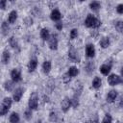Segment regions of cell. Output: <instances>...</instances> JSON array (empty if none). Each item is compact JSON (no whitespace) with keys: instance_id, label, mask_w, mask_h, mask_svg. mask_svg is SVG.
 <instances>
[{"instance_id":"52a82bcc","label":"cell","mask_w":123,"mask_h":123,"mask_svg":"<svg viewBox=\"0 0 123 123\" xmlns=\"http://www.w3.org/2000/svg\"><path fill=\"white\" fill-rule=\"evenodd\" d=\"M71 107H72V101H71V99L68 98V97H64L63 100H62V102H61L62 111L63 112H67Z\"/></svg>"},{"instance_id":"e575fe53","label":"cell","mask_w":123,"mask_h":123,"mask_svg":"<svg viewBox=\"0 0 123 123\" xmlns=\"http://www.w3.org/2000/svg\"><path fill=\"white\" fill-rule=\"evenodd\" d=\"M56 112H54V111H52V112H50V120H52V121H54V120H56Z\"/></svg>"},{"instance_id":"9c48e42d","label":"cell","mask_w":123,"mask_h":123,"mask_svg":"<svg viewBox=\"0 0 123 123\" xmlns=\"http://www.w3.org/2000/svg\"><path fill=\"white\" fill-rule=\"evenodd\" d=\"M24 94V89L22 87H16L12 91V100L14 102H19Z\"/></svg>"},{"instance_id":"f546056e","label":"cell","mask_w":123,"mask_h":123,"mask_svg":"<svg viewBox=\"0 0 123 123\" xmlns=\"http://www.w3.org/2000/svg\"><path fill=\"white\" fill-rule=\"evenodd\" d=\"M32 115H33L32 110L28 108V109H27V110L24 111V117H25V119H27V120H30V119L32 118Z\"/></svg>"},{"instance_id":"ffe728a7","label":"cell","mask_w":123,"mask_h":123,"mask_svg":"<svg viewBox=\"0 0 123 123\" xmlns=\"http://www.w3.org/2000/svg\"><path fill=\"white\" fill-rule=\"evenodd\" d=\"M1 60H2V63H3V64H8V63L10 62L11 54H10V52H9L8 50H4V51H3Z\"/></svg>"},{"instance_id":"8992f818","label":"cell","mask_w":123,"mask_h":123,"mask_svg":"<svg viewBox=\"0 0 123 123\" xmlns=\"http://www.w3.org/2000/svg\"><path fill=\"white\" fill-rule=\"evenodd\" d=\"M58 46H59V39H58V36L56 34H52L50 38L48 39V47L53 50V51H56L58 49Z\"/></svg>"},{"instance_id":"5bb4252c","label":"cell","mask_w":123,"mask_h":123,"mask_svg":"<svg viewBox=\"0 0 123 123\" xmlns=\"http://www.w3.org/2000/svg\"><path fill=\"white\" fill-rule=\"evenodd\" d=\"M99 70H100V72H101L103 75L109 76V75H110V72H111V63H103V64L100 66Z\"/></svg>"},{"instance_id":"484cf974","label":"cell","mask_w":123,"mask_h":123,"mask_svg":"<svg viewBox=\"0 0 123 123\" xmlns=\"http://www.w3.org/2000/svg\"><path fill=\"white\" fill-rule=\"evenodd\" d=\"M114 28L118 33H123V20H117L114 22Z\"/></svg>"},{"instance_id":"44dd1931","label":"cell","mask_w":123,"mask_h":123,"mask_svg":"<svg viewBox=\"0 0 123 123\" xmlns=\"http://www.w3.org/2000/svg\"><path fill=\"white\" fill-rule=\"evenodd\" d=\"M99 44H100V47L103 48V49H106L108 48L110 45H111V40H110V37H104L101 38V40L99 41Z\"/></svg>"},{"instance_id":"e0dca14e","label":"cell","mask_w":123,"mask_h":123,"mask_svg":"<svg viewBox=\"0 0 123 123\" xmlns=\"http://www.w3.org/2000/svg\"><path fill=\"white\" fill-rule=\"evenodd\" d=\"M17 12L15 10H12L9 12V15H8V22L10 24H13L15 23V21L17 20Z\"/></svg>"},{"instance_id":"30bf717a","label":"cell","mask_w":123,"mask_h":123,"mask_svg":"<svg viewBox=\"0 0 123 123\" xmlns=\"http://www.w3.org/2000/svg\"><path fill=\"white\" fill-rule=\"evenodd\" d=\"M95 53H96V50H95V47L93 44L91 43H88L86 45V56L87 58H94L95 57Z\"/></svg>"},{"instance_id":"836d02e7","label":"cell","mask_w":123,"mask_h":123,"mask_svg":"<svg viewBox=\"0 0 123 123\" xmlns=\"http://www.w3.org/2000/svg\"><path fill=\"white\" fill-rule=\"evenodd\" d=\"M6 4H7V1H6V0H2V1L0 2V8H1L2 10H4V9L6 8Z\"/></svg>"},{"instance_id":"8fae6325","label":"cell","mask_w":123,"mask_h":123,"mask_svg":"<svg viewBox=\"0 0 123 123\" xmlns=\"http://www.w3.org/2000/svg\"><path fill=\"white\" fill-rule=\"evenodd\" d=\"M8 42H9L10 46H11L15 52H19V51H20V46H19L18 40L16 39L15 37H11L8 39Z\"/></svg>"},{"instance_id":"d6a6232c","label":"cell","mask_w":123,"mask_h":123,"mask_svg":"<svg viewBox=\"0 0 123 123\" xmlns=\"http://www.w3.org/2000/svg\"><path fill=\"white\" fill-rule=\"evenodd\" d=\"M55 27H56V29H57L58 31H62V28H63V25H62V22H61V21H59V22H57V23L55 24Z\"/></svg>"},{"instance_id":"4316f807","label":"cell","mask_w":123,"mask_h":123,"mask_svg":"<svg viewBox=\"0 0 123 123\" xmlns=\"http://www.w3.org/2000/svg\"><path fill=\"white\" fill-rule=\"evenodd\" d=\"M13 82L11 80V81H6L5 83H4V85H3V86H4V88L7 90V91H11V90H12L13 89Z\"/></svg>"},{"instance_id":"277c9868","label":"cell","mask_w":123,"mask_h":123,"mask_svg":"<svg viewBox=\"0 0 123 123\" xmlns=\"http://www.w3.org/2000/svg\"><path fill=\"white\" fill-rule=\"evenodd\" d=\"M108 84L111 86H114L123 84V79L117 74H110L108 76Z\"/></svg>"},{"instance_id":"7c38bea8","label":"cell","mask_w":123,"mask_h":123,"mask_svg":"<svg viewBox=\"0 0 123 123\" xmlns=\"http://www.w3.org/2000/svg\"><path fill=\"white\" fill-rule=\"evenodd\" d=\"M117 96H118L117 91H116L115 89H111V90H110V91L108 92V94H107V96H106V101H107L108 103H113V102L116 100Z\"/></svg>"},{"instance_id":"cb8c5ba5","label":"cell","mask_w":123,"mask_h":123,"mask_svg":"<svg viewBox=\"0 0 123 123\" xmlns=\"http://www.w3.org/2000/svg\"><path fill=\"white\" fill-rule=\"evenodd\" d=\"M89 9L93 12H98L101 9V3L98 1H92L89 3Z\"/></svg>"},{"instance_id":"8d00e7d4","label":"cell","mask_w":123,"mask_h":123,"mask_svg":"<svg viewBox=\"0 0 123 123\" xmlns=\"http://www.w3.org/2000/svg\"><path fill=\"white\" fill-rule=\"evenodd\" d=\"M120 74H121V77H123V66H122L121 69H120Z\"/></svg>"},{"instance_id":"6da1fadb","label":"cell","mask_w":123,"mask_h":123,"mask_svg":"<svg viewBox=\"0 0 123 123\" xmlns=\"http://www.w3.org/2000/svg\"><path fill=\"white\" fill-rule=\"evenodd\" d=\"M85 26L87 27V28H92V29L98 28V27L101 26V20L98 19L93 14L88 13L86 15V19H85Z\"/></svg>"},{"instance_id":"4dcf8cb0","label":"cell","mask_w":123,"mask_h":123,"mask_svg":"<svg viewBox=\"0 0 123 123\" xmlns=\"http://www.w3.org/2000/svg\"><path fill=\"white\" fill-rule=\"evenodd\" d=\"M93 68H94V65H93V63H92L91 62H89L86 63V71H87L88 73L92 72V71H93Z\"/></svg>"},{"instance_id":"ac0fdd59","label":"cell","mask_w":123,"mask_h":123,"mask_svg":"<svg viewBox=\"0 0 123 123\" xmlns=\"http://www.w3.org/2000/svg\"><path fill=\"white\" fill-rule=\"evenodd\" d=\"M39 36H40V37L42 38V40L48 41V39H49L50 37H51V34H50V32H49V30H48L47 28H42V29L40 30Z\"/></svg>"},{"instance_id":"d6986e66","label":"cell","mask_w":123,"mask_h":123,"mask_svg":"<svg viewBox=\"0 0 123 123\" xmlns=\"http://www.w3.org/2000/svg\"><path fill=\"white\" fill-rule=\"evenodd\" d=\"M79 74V69L76 67V66H70L66 72V75L69 77V78H74L76 77L77 75Z\"/></svg>"},{"instance_id":"d4e9b609","label":"cell","mask_w":123,"mask_h":123,"mask_svg":"<svg viewBox=\"0 0 123 123\" xmlns=\"http://www.w3.org/2000/svg\"><path fill=\"white\" fill-rule=\"evenodd\" d=\"M9 30H10V26L8 24L7 21H3L2 24H1V33L3 36H7L8 33H9Z\"/></svg>"},{"instance_id":"d590c367","label":"cell","mask_w":123,"mask_h":123,"mask_svg":"<svg viewBox=\"0 0 123 123\" xmlns=\"http://www.w3.org/2000/svg\"><path fill=\"white\" fill-rule=\"evenodd\" d=\"M118 105H119V107H120V108H122V109H123V98H122V99L119 101Z\"/></svg>"},{"instance_id":"3957f363","label":"cell","mask_w":123,"mask_h":123,"mask_svg":"<svg viewBox=\"0 0 123 123\" xmlns=\"http://www.w3.org/2000/svg\"><path fill=\"white\" fill-rule=\"evenodd\" d=\"M38 107V96L36 92H33L28 100V108L31 109L32 111L37 110Z\"/></svg>"},{"instance_id":"7402d4cb","label":"cell","mask_w":123,"mask_h":123,"mask_svg":"<svg viewBox=\"0 0 123 123\" xmlns=\"http://www.w3.org/2000/svg\"><path fill=\"white\" fill-rule=\"evenodd\" d=\"M91 85H92V87L95 88V89L100 88L101 86H102V79L100 77H98V76L94 77L93 80H92V82H91Z\"/></svg>"},{"instance_id":"603a6c76","label":"cell","mask_w":123,"mask_h":123,"mask_svg":"<svg viewBox=\"0 0 123 123\" xmlns=\"http://www.w3.org/2000/svg\"><path fill=\"white\" fill-rule=\"evenodd\" d=\"M9 121H10V123H18L20 121L19 114L17 112H15V111L12 112L10 114V116H9Z\"/></svg>"},{"instance_id":"2e32d148","label":"cell","mask_w":123,"mask_h":123,"mask_svg":"<svg viewBox=\"0 0 123 123\" xmlns=\"http://www.w3.org/2000/svg\"><path fill=\"white\" fill-rule=\"evenodd\" d=\"M37 67V59H31L27 64V68H28V71L31 73V72H34Z\"/></svg>"},{"instance_id":"4fadbf2b","label":"cell","mask_w":123,"mask_h":123,"mask_svg":"<svg viewBox=\"0 0 123 123\" xmlns=\"http://www.w3.org/2000/svg\"><path fill=\"white\" fill-rule=\"evenodd\" d=\"M50 18H51L52 21L59 22V21L62 19V13H61V12H60L58 9L52 10V12H51V13H50Z\"/></svg>"},{"instance_id":"ba28073f","label":"cell","mask_w":123,"mask_h":123,"mask_svg":"<svg viewBox=\"0 0 123 123\" xmlns=\"http://www.w3.org/2000/svg\"><path fill=\"white\" fill-rule=\"evenodd\" d=\"M68 58L70 61H72L73 62H80V58L78 56V52L76 51V49L74 47H70L68 49Z\"/></svg>"},{"instance_id":"5b68a950","label":"cell","mask_w":123,"mask_h":123,"mask_svg":"<svg viewBox=\"0 0 123 123\" xmlns=\"http://www.w3.org/2000/svg\"><path fill=\"white\" fill-rule=\"evenodd\" d=\"M10 76H11V80L15 84V83H19L22 81V75H21V71L20 69L18 68H13L12 69L11 73H10Z\"/></svg>"},{"instance_id":"83f0119b","label":"cell","mask_w":123,"mask_h":123,"mask_svg":"<svg viewBox=\"0 0 123 123\" xmlns=\"http://www.w3.org/2000/svg\"><path fill=\"white\" fill-rule=\"evenodd\" d=\"M78 35H79L78 29L73 28V29L70 31V33H69V37H70V39H75V38H77Z\"/></svg>"},{"instance_id":"7a4b0ae2","label":"cell","mask_w":123,"mask_h":123,"mask_svg":"<svg viewBox=\"0 0 123 123\" xmlns=\"http://www.w3.org/2000/svg\"><path fill=\"white\" fill-rule=\"evenodd\" d=\"M12 97H5L3 100H2V103H1V107H0V115L1 116H4L8 113V111H10L12 105Z\"/></svg>"},{"instance_id":"9a60e30c","label":"cell","mask_w":123,"mask_h":123,"mask_svg":"<svg viewBox=\"0 0 123 123\" xmlns=\"http://www.w3.org/2000/svg\"><path fill=\"white\" fill-rule=\"evenodd\" d=\"M41 69H42V72L45 75L49 74L51 69H52V62H51V61H44L42 65H41Z\"/></svg>"},{"instance_id":"f1b7e54d","label":"cell","mask_w":123,"mask_h":123,"mask_svg":"<svg viewBox=\"0 0 123 123\" xmlns=\"http://www.w3.org/2000/svg\"><path fill=\"white\" fill-rule=\"evenodd\" d=\"M112 122V117L110 113H106L105 116L103 117V120H102V123H111Z\"/></svg>"},{"instance_id":"74e56055","label":"cell","mask_w":123,"mask_h":123,"mask_svg":"<svg viewBox=\"0 0 123 123\" xmlns=\"http://www.w3.org/2000/svg\"><path fill=\"white\" fill-rule=\"evenodd\" d=\"M36 123H42V121L40 120V119H38V120H37V122Z\"/></svg>"},{"instance_id":"1f68e13d","label":"cell","mask_w":123,"mask_h":123,"mask_svg":"<svg viewBox=\"0 0 123 123\" xmlns=\"http://www.w3.org/2000/svg\"><path fill=\"white\" fill-rule=\"evenodd\" d=\"M115 10H116V12H117V13H119V14H123V3L118 4V5L116 6Z\"/></svg>"}]
</instances>
